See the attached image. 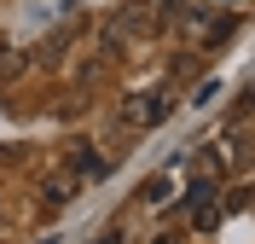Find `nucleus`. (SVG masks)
<instances>
[{"instance_id":"f257e3e1","label":"nucleus","mask_w":255,"mask_h":244,"mask_svg":"<svg viewBox=\"0 0 255 244\" xmlns=\"http://www.w3.org/2000/svg\"><path fill=\"white\" fill-rule=\"evenodd\" d=\"M174 111V99H168V87H151V93H133L122 105V128H157L162 116Z\"/></svg>"},{"instance_id":"6e6552de","label":"nucleus","mask_w":255,"mask_h":244,"mask_svg":"<svg viewBox=\"0 0 255 244\" xmlns=\"http://www.w3.org/2000/svg\"><path fill=\"white\" fill-rule=\"evenodd\" d=\"M99 244H122V239H116V233H111V239H99Z\"/></svg>"},{"instance_id":"0eeeda50","label":"nucleus","mask_w":255,"mask_h":244,"mask_svg":"<svg viewBox=\"0 0 255 244\" xmlns=\"http://www.w3.org/2000/svg\"><path fill=\"white\" fill-rule=\"evenodd\" d=\"M151 244H186V239H180V233H157Z\"/></svg>"},{"instance_id":"7ed1b4c3","label":"nucleus","mask_w":255,"mask_h":244,"mask_svg":"<svg viewBox=\"0 0 255 244\" xmlns=\"http://www.w3.org/2000/svg\"><path fill=\"white\" fill-rule=\"evenodd\" d=\"M70 198H76V175H58V180L41 186V204H47V210H64Z\"/></svg>"},{"instance_id":"f03ea898","label":"nucleus","mask_w":255,"mask_h":244,"mask_svg":"<svg viewBox=\"0 0 255 244\" xmlns=\"http://www.w3.org/2000/svg\"><path fill=\"white\" fill-rule=\"evenodd\" d=\"M157 12H174V0H139V6H128L122 17H133V29H139V35H151V29L162 23Z\"/></svg>"},{"instance_id":"39448f33","label":"nucleus","mask_w":255,"mask_h":244,"mask_svg":"<svg viewBox=\"0 0 255 244\" xmlns=\"http://www.w3.org/2000/svg\"><path fill=\"white\" fill-rule=\"evenodd\" d=\"M23 64H29V58H23V52H17V47H0V81L23 76Z\"/></svg>"},{"instance_id":"20e7f679","label":"nucleus","mask_w":255,"mask_h":244,"mask_svg":"<svg viewBox=\"0 0 255 244\" xmlns=\"http://www.w3.org/2000/svg\"><path fill=\"white\" fill-rule=\"evenodd\" d=\"M70 175H81V180H93V175H105V157H99V151H70Z\"/></svg>"},{"instance_id":"423d86ee","label":"nucleus","mask_w":255,"mask_h":244,"mask_svg":"<svg viewBox=\"0 0 255 244\" xmlns=\"http://www.w3.org/2000/svg\"><path fill=\"white\" fill-rule=\"evenodd\" d=\"M209 192H215V180H197V186L186 192V204H191V210H203V204H209Z\"/></svg>"}]
</instances>
